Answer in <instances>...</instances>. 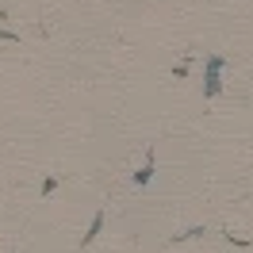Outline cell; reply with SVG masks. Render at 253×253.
I'll list each match as a JSON object with an SVG mask.
<instances>
[{
	"label": "cell",
	"instance_id": "6da1fadb",
	"mask_svg": "<svg viewBox=\"0 0 253 253\" xmlns=\"http://www.w3.org/2000/svg\"><path fill=\"white\" fill-rule=\"evenodd\" d=\"M222 54H211L207 58V69H204V96L207 100H215V96L222 92Z\"/></svg>",
	"mask_w": 253,
	"mask_h": 253
},
{
	"label": "cell",
	"instance_id": "3957f363",
	"mask_svg": "<svg viewBox=\"0 0 253 253\" xmlns=\"http://www.w3.org/2000/svg\"><path fill=\"white\" fill-rule=\"evenodd\" d=\"M150 180H154V158H150V161H146V165H142V169L134 173V184H138V188H146Z\"/></svg>",
	"mask_w": 253,
	"mask_h": 253
},
{
	"label": "cell",
	"instance_id": "7a4b0ae2",
	"mask_svg": "<svg viewBox=\"0 0 253 253\" xmlns=\"http://www.w3.org/2000/svg\"><path fill=\"white\" fill-rule=\"evenodd\" d=\"M100 230H104V215H96V219H92V226H88V230H84V238H81V246L88 250V242H96V234H100Z\"/></svg>",
	"mask_w": 253,
	"mask_h": 253
}]
</instances>
